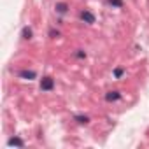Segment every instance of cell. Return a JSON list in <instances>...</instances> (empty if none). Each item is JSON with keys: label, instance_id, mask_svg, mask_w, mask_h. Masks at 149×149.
<instances>
[{"label": "cell", "instance_id": "obj_12", "mask_svg": "<svg viewBox=\"0 0 149 149\" xmlns=\"http://www.w3.org/2000/svg\"><path fill=\"white\" fill-rule=\"evenodd\" d=\"M76 56H77V58H81V60H83V58H86V53H84V51H83V49H79V51H77V53H76Z\"/></svg>", "mask_w": 149, "mask_h": 149}, {"label": "cell", "instance_id": "obj_7", "mask_svg": "<svg viewBox=\"0 0 149 149\" xmlns=\"http://www.w3.org/2000/svg\"><path fill=\"white\" fill-rule=\"evenodd\" d=\"M54 9H56V13H58V14H65V13L68 11V6H67V4H56V7H54Z\"/></svg>", "mask_w": 149, "mask_h": 149}, {"label": "cell", "instance_id": "obj_6", "mask_svg": "<svg viewBox=\"0 0 149 149\" xmlns=\"http://www.w3.org/2000/svg\"><path fill=\"white\" fill-rule=\"evenodd\" d=\"M32 35H33V32H32V28H30V26H25V28L21 30V37H23L25 40H30V39H32Z\"/></svg>", "mask_w": 149, "mask_h": 149}, {"label": "cell", "instance_id": "obj_10", "mask_svg": "<svg viewBox=\"0 0 149 149\" xmlns=\"http://www.w3.org/2000/svg\"><path fill=\"white\" fill-rule=\"evenodd\" d=\"M123 74H125V70H123V68H116V70H114V77H118V79H119Z\"/></svg>", "mask_w": 149, "mask_h": 149}, {"label": "cell", "instance_id": "obj_8", "mask_svg": "<svg viewBox=\"0 0 149 149\" xmlns=\"http://www.w3.org/2000/svg\"><path fill=\"white\" fill-rule=\"evenodd\" d=\"M74 119H76L79 125H88V123H90V118H88V116H76Z\"/></svg>", "mask_w": 149, "mask_h": 149}, {"label": "cell", "instance_id": "obj_11", "mask_svg": "<svg viewBox=\"0 0 149 149\" xmlns=\"http://www.w3.org/2000/svg\"><path fill=\"white\" fill-rule=\"evenodd\" d=\"M49 37L51 39H56V37H60V32L58 30H49Z\"/></svg>", "mask_w": 149, "mask_h": 149}, {"label": "cell", "instance_id": "obj_5", "mask_svg": "<svg viewBox=\"0 0 149 149\" xmlns=\"http://www.w3.org/2000/svg\"><path fill=\"white\" fill-rule=\"evenodd\" d=\"M7 146H18V147H23L25 142H23V139H19V137H13V139L7 140Z\"/></svg>", "mask_w": 149, "mask_h": 149}, {"label": "cell", "instance_id": "obj_9", "mask_svg": "<svg viewBox=\"0 0 149 149\" xmlns=\"http://www.w3.org/2000/svg\"><path fill=\"white\" fill-rule=\"evenodd\" d=\"M107 6H112V7H123V0H107Z\"/></svg>", "mask_w": 149, "mask_h": 149}, {"label": "cell", "instance_id": "obj_2", "mask_svg": "<svg viewBox=\"0 0 149 149\" xmlns=\"http://www.w3.org/2000/svg\"><path fill=\"white\" fill-rule=\"evenodd\" d=\"M18 76H19L21 79H26V81H33V79L37 77V74H35L33 70H28V68H23V70H19V72H18Z\"/></svg>", "mask_w": 149, "mask_h": 149}, {"label": "cell", "instance_id": "obj_3", "mask_svg": "<svg viewBox=\"0 0 149 149\" xmlns=\"http://www.w3.org/2000/svg\"><path fill=\"white\" fill-rule=\"evenodd\" d=\"M79 18H81V19H83L84 23H88V25L95 23V14H93V13H90V11H81Z\"/></svg>", "mask_w": 149, "mask_h": 149}, {"label": "cell", "instance_id": "obj_4", "mask_svg": "<svg viewBox=\"0 0 149 149\" xmlns=\"http://www.w3.org/2000/svg\"><path fill=\"white\" fill-rule=\"evenodd\" d=\"M119 98H121V93H119L118 90L105 93V100H107V102H116V100H119Z\"/></svg>", "mask_w": 149, "mask_h": 149}, {"label": "cell", "instance_id": "obj_1", "mask_svg": "<svg viewBox=\"0 0 149 149\" xmlns=\"http://www.w3.org/2000/svg\"><path fill=\"white\" fill-rule=\"evenodd\" d=\"M54 88V79L53 77H42V81H40V90L42 91H51Z\"/></svg>", "mask_w": 149, "mask_h": 149}]
</instances>
